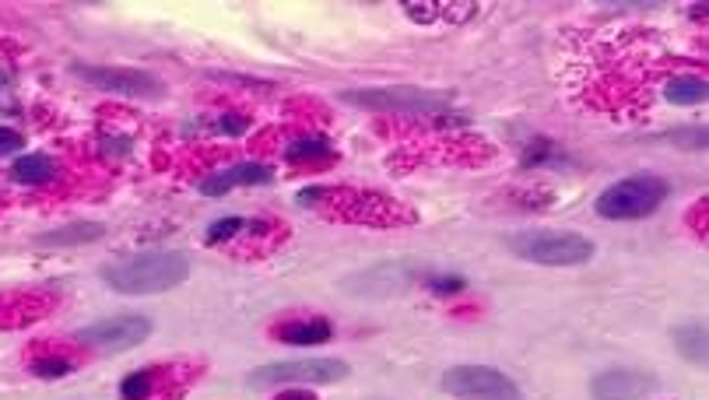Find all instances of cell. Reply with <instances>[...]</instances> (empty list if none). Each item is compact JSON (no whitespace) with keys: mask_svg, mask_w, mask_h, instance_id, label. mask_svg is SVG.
Here are the masks:
<instances>
[{"mask_svg":"<svg viewBox=\"0 0 709 400\" xmlns=\"http://www.w3.org/2000/svg\"><path fill=\"white\" fill-rule=\"evenodd\" d=\"M190 278V257L176 250H155V253H137V257H123L116 264L102 267V281L113 292L123 295H155L180 288Z\"/></svg>","mask_w":709,"mask_h":400,"instance_id":"1","label":"cell"},{"mask_svg":"<svg viewBox=\"0 0 709 400\" xmlns=\"http://www.w3.org/2000/svg\"><path fill=\"white\" fill-rule=\"evenodd\" d=\"M667 200V183L653 172H636V176L611 183L608 190L597 197V215L608 222H636L646 218Z\"/></svg>","mask_w":709,"mask_h":400,"instance_id":"2","label":"cell"},{"mask_svg":"<svg viewBox=\"0 0 709 400\" xmlns=\"http://www.w3.org/2000/svg\"><path fill=\"white\" fill-rule=\"evenodd\" d=\"M509 250L520 260L541 267H580L594 257V243L580 232H559V229H541V232H520L509 239Z\"/></svg>","mask_w":709,"mask_h":400,"instance_id":"3","label":"cell"},{"mask_svg":"<svg viewBox=\"0 0 709 400\" xmlns=\"http://www.w3.org/2000/svg\"><path fill=\"white\" fill-rule=\"evenodd\" d=\"M344 102L373 113H404V116H436L446 120L453 109L450 95L429 92V88H351L344 92Z\"/></svg>","mask_w":709,"mask_h":400,"instance_id":"4","label":"cell"},{"mask_svg":"<svg viewBox=\"0 0 709 400\" xmlns=\"http://www.w3.org/2000/svg\"><path fill=\"white\" fill-rule=\"evenodd\" d=\"M348 376V362L341 358H292V362H271L250 372V386L267 390V386H285V383H309V386H327L341 383Z\"/></svg>","mask_w":709,"mask_h":400,"instance_id":"5","label":"cell"},{"mask_svg":"<svg viewBox=\"0 0 709 400\" xmlns=\"http://www.w3.org/2000/svg\"><path fill=\"white\" fill-rule=\"evenodd\" d=\"M443 390L457 400H523L520 386L492 365H453L443 376Z\"/></svg>","mask_w":709,"mask_h":400,"instance_id":"6","label":"cell"},{"mask_svg":"<svg viewBox=\"0 0 709 400\" xmlns=\"http://www.w3.org/2000/svg\"><path fill=\"white\" fill-rule=\"evenodd\" d=\"M323 197L334 200V215L348 218V222H366V225H411L415 211H408L397 200L383 197V193H348V190H327Z\"/></svg>","mask_w":709,"mask_h":400,"instance_id":"7","label":"cell"},{"mask_svg":"<svg viewBox=\"0 0 709 400\" xmlns=\"http://www.w3.org/2000/svg\"><path fill=\"white\" fill-rule=\"evenodd\" d=\"M151 334V320L141 313H123V316H106L99 323H88L78 330V341L99 351H130Z\"/></svg>","mask_w":709,"mask_h":400,"instance_id":"8","label":"cell"},{"mask_svg":"<svg viewBox=\"0 0 709 400\" xmlns=\"http://www.w3.org/2000/svg\"><path fill=\"white\" fill-rule=\"evenodd\" d=\"M74 74L88 85H95L99 92H113V95H130V99H155L162 95V81L151 78L144 71H134V67H88V64H74Z\"/></svg>","mask_w":709,"mask_h":400,"instance_id":"9","label":"cell"},{"mask_svg":"<svg viewBox=\"0 0 709 400\" xmlns=\"http://www.w3.org/2000/svg\"><path fill=\"white\" fill-rule=\"evenodd\" d=\"M657 379L646 376L639 369H608L601 376H594L590 383V397L594 400H643L653 393Z\"/></svg>","mask_w":709,"mask_h":400,"instance_id":"10","label":"cell"},{"mask_svg":"<svg viewBox=\"0 0 709 400\" xmlns=\"http://www.w3.org/2000/svg\"><path fill=\"white\" fill-rule=\"evenodd\" d=\"M411 278H415V267L387 260V264L369 267V271L348 278L344 281V288L355 295H394V292H404V288L411 285Z\"/></svg>","mask_w":709,"mask_h":400,"instance_id":"11","label":"cell"},{"mask_svg":"<svg viewBox=\"0 0 709 400\" xmlns=\"http://www.w3.org/2000/svg\"><path fill=\"white\" fill-rule=\"evenodd\" d=\"M53 309V295L46 292H18L0 299V327H25Z\"/></svg>","mask_w":709,"mask_h":400,"instance_id":"12","label":"cell"},{"mask_svg":"<svg viewBox=\"0 0 709 400\" xmlns=\"http://www.w3.org/2000/svg\"><path fill=\"white\" fill-rule=\"evenodd\" d=\"M271 183V169L267 165H232V169L218 172V176L201 179V193L204 197H222V193L236 190V186H267Z\"/></svg>","mask_w":709,"mask_h":400,"instance_id":"13","label":"cell"},{"mask_svg":"<svg viewBox=\"0 0 709 400\" xmlns=\"http://www.w3.org/2000/svg\"><path fill=\"white\" fill-rule=\"evenodd\" d=\"M334 327L327 320H295L285 323V327H274V341L281 344H323L330 341Z\"/></svg>","mask_w":709,"mask_h":400,"instance_id":"14","label":"cell"},{"mask_svg":"<svg viewBox=\"0 0 709 400\" xmlns=\"http://www.w3.org/2000/svg\"><path fill=\"white\" fill-rule=\"evenodd\" d=\"M102 225L99 222H74V225H64V229H53L46 236H39L36 243L39 246H81V243H95L102 239Z\"/></svg>","mask_w":709,"mask_h":400,"instance_id":"15","label":"cell"},{"mask_svg":"<svg viewBox=\"0 0 709 400\" xmlns=\"http://www.w3.org/2000/svg\"><path fill=\"white\" fill-rule=\"evenodd\" d=\"M11 176L18 179V183H50L53 176H57V162H53L50 155H22L15 165H11Z\"/></svg>","mask_w":709,"mask_h":400,"instance_id":"16","label":"cell"},{"mask_svg":"<svg viewBox=\"0 0 709 400\" xmlns=\"http://www.w3.org/2000/svg\"><path fill=\"white\" fill-rule=\"evenodd\" d=\"M706 95V78H674L664 85V99L674 102V106H699V102H706Z\"/></svg>","mask_w":709,"mask_h":400,"instance_id":"17","label":"cell"},{"mask_svg":"<svg viewBox=\"0 0 709 400\" xmlns=\"http://www.w3.org/2000/svg\"><path fill=\"white\" fill-rule=\"evenodd\" d=\"M674 348L695 365H706V327L702 323H688V327L674 330Z\"/></svg>","mask_w":709,"mask_h":400,"instance_id":"18","label":"cell"},{"mask_svg":"<svg viewBox=\"0 0 709 400\" xmlns=\"http://www.w3.org/2000/svg\"><path fill=\"white\" fill-rule=\"evenodd\" d=\"M151 390H155V369L130 372V376L120 383V397L123 400H148Z\"/></svg>","mask_w":709,"mask_h":400,"instance_id":"19","label":"cell"},{"mask_svg":"<svg viewBox=\"0 0 709 400\" xmlns=\"http://www.w3.org/2000/svg\"><path fill=\"white\" fill-rule=\"evenodd\" d=\"M29 369L36 372V376H43V379H64V376H71L74 372V365L67 362V358L46 355V358H32Z\"/></svg>","mask_w":709,"mask_h":400,"instance_id":"20","label":"cell"},{"mask_svg":"<svg viewBox=\"0 0 709 400\" xmlns=\"http://www.w3.org/2000/svg\"><path fill=\"white\" fill-rule=\"evenodd\" d=\"M288 162H309V158H330V144L327 141H299L285 151Z\"/></svg>","mask_w":709,"mask_h":400,"instance_id":"21","label":"cell"},{"mask_svg":"<svg viewBox=\"0 0 709 400\" xmlns=\"http://www.w3.org/2000/svg\"><path fill=\"white\" fill-rule=\"evenodd\" d=\"M664 141H674V144H681V148H688V151H699V148H706V127L671 130V134H664Z\"/></svg>","mask_w":709,"mask_h":400,"instance_id":"22","label":"cell"},{"mask_svg":"<svg viewBox=\"0 0 709 400\" xmlns=\"http://www.w3.org/2000/svg\"><path fill=\"white\" fill-rule=\"evenodd\" d=\"M250 222H243V218H222V222H215L208 229V243L215 246V243H222V239H232L236 232H243Z\"/></svg>","mask_w":709,"mask_h":400,"instance_id":"23","label":"cell"},{"mask_svg":"<svg viewBox=\"0 0 709 400\" xmlns=\"http://www.w3.org/2000/svg\"><path fill=\"white\" fill-rule=\"evenodd\" d=\"M25 148V137L11 127H0V155H15V151Z\"/></svg>","mask_w":709,"mask_h":400,"instance_id":"24","label":"cell"},{"mask_svg":"<svg viewBox=\"0 0 709 400\" xmlns=\"http://www.w3.org/2000/svg\"><path fill=\"white\" fill-rule=\"evenodd\" d=\"M467 288L464 278H436L432 281V292L436 295H460Z\"/></svg>","mask_w":709,"mask_h":400,"instance_id":"25","label":"cell"},{"mask_svg":"<svg viewBox=\"0 0 709 400\" xmlns=\"http://www.w3.org/2000/svg\"><path fill=\"white\" fill-rule=\"evenodd\" d=\"M404 8H408V15L415 18V22H432V18H436V4H404Z\"/></svg>","mask_w":709,"mask_h":400,"instance_id":"26","label":"cell"},{"mask_svg":"<svg viewBox=\"0 0 709 400\" xmlns=\"http://www.w3.org/2000/svg\"><path fill=\"white\" fill-rule=\"evenodd\" d=\"M102 148H106V155H127L130 141L127 137H102Z\"/></svg>","mask_w":709,"mask_h":400,"instance_id":"27","label":"cell"},{"mask_svg":"<svg viewBox=\"0 0 709 400\" xmlns=\"http://www.w3.org/2000/svg\"><path fill=\"white\" fill-rule=\"evenodd\" d=\"M218 127H222L225 134H243L246 120H243V116H222V123H218Z\"/></svg>","mask_w":709,"mask_h":400,"instance_id":"28","label":"cell"},{"mask_svg":"<svg viewBox=\"0 0 709 400\" xmlns=\"http://www.w3.org/2000/svg\"><path fill=\"white\" fill-rule=\"evenodd\" d=\"M278 400H316L309 390H288V393H278Z\"/></svg>","mask_w":709,"mask_h":400,"instance_id":"29","label":"cell"},{"mask_svg":"<svg viewBox=\"0 0 709 400\" xmlns=\"http://www.w3.org/2000/svg\"><path fill=\"white\" fill-rule=\"evenodd\" d=\"M4 85H8V78H4V74H0V88H4Z\"/></svg>","mask_w":709,"mask_h":400,"instance_id":"30","label":"cell"}]
</instances>
